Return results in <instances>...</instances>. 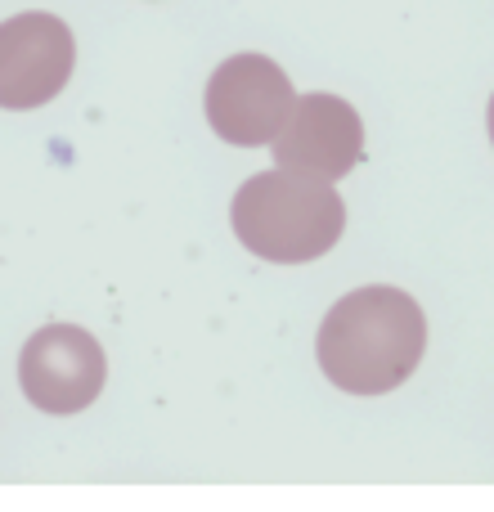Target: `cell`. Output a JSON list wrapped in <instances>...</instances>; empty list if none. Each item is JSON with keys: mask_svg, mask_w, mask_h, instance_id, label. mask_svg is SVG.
Wrapping results in <instances>:
<instances>
[{"mask_svg": "<svg viewBox=\"0 0 494 512\" xmlns=\"http://www.w3.org/2000/svg\"><path fill=\"white\" fill-rule=\"evenodd\" d=\"M274 167L306 171L319 180H342L364 158V122L342 95H297L288 122L270 140Z\"/></svg>", "mask_w": 494, "mask_h": 512, "instance_id": "8992f818", "label": "cell"}, {"mask_svg": "<svg viewBox=\"0 0 494 512\" xmlns=\"http://www.w3.org/2000/svg\"><path fill=\"white\" fill-rule=\"evenodd\" d=\"M230 225L252 256L270 265H306L337 248L346 230V203L333 180L274 167L243 180L234 194Z\"/></svg>", "mask_w": 494, "mask_h": 512, "instance_id": "7a4b0ae2", "label": "cell"}, {"mask_svg": "<svg viewBox=\"0 0 494 512\" xmlns=\"http://www.w3.org/2000/svg\"><path fill=\"white\" fill-rule=\"evenodd\" d=\"M77 41L59 14L27 9L0 23V108H41L72 81Z\"/></svg>", "mask_w": 494, "mask_h": 512, "instance_id": "5b68a950", "label": "cell"}, {"mask_svg": "<svg viewBox=\"0 0 494 512\" xmlns=\"http://www.w3.org/2000/svg\"><path fill=\"white\" fill-rule=\"evenodd\" d=\"M486 122H490V144H494V95H490V113H486Z\"/></svg>", "mask_w": 494, "mask_h": 512, "instance_id": "52a82bcc", "label": "cell"}, {"mask_svg": "<svg viewBox=\"0 0 494 512\" xmlns=\"http://www.w3.org/2000/svg\"><path fill=\"white\" fill-rule=\"evenodd\" d=\"M292 90L288 72L270 59V54H230L207 81V126L234 149H256L279 135V126L292 113Z\"/></svg>", "mask_w": 494, "mask_h": 512, "instance_id": "277c9868", "label": "cell"}, {"mask_svg": "<svg viewBox=\"0 0 494 512\" xmlns=\"http://www.w3.org/2000/svg\"><path fill=\"white\" fill-rule=\"evenodd\" d=\"M427 351V315L391 283L355 288L324 315L315 360L346 396H387L405 387Z\"/></svg>", "mask_w": 494, "mask_h": 512, "instance_id": "6da1fadb", "label": "cell"}, {"mask_svg": "<svg viewBox=\"0 0 494 512\" xmlns=\"http://www.w3.org/2000/svg\"><path fill=\"white\" fill-rule=\"evenodd\" d=\"M108 382V355L86 328L45 324L23 342L18 355V387L27 405L41 414L68 418L99 400Z\"/></svg>", "mask_w": 494, "mask_h": 512, "instance_id": "3957f363", "label": "cell"}]
</instances>
